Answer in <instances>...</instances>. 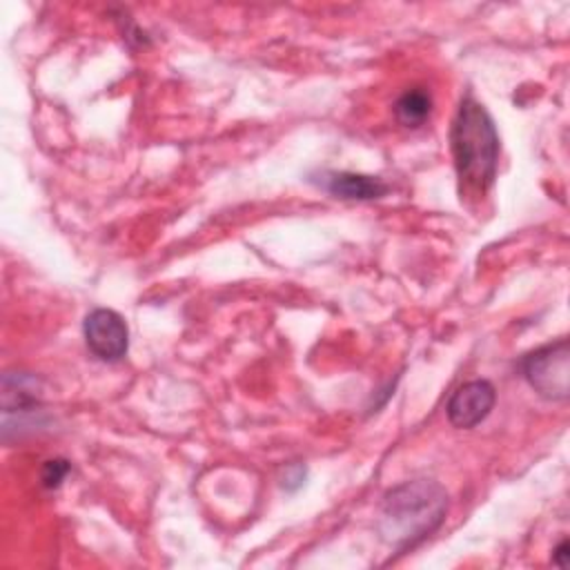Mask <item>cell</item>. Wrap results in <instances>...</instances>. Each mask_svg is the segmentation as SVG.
Returning a JSON list of instances; mask_svg holds the SVG:
<instances>
[{
    "label": "cell",
    "mask_w": 570,
    "mask_h": 570,
    "mask_svg": "<svg viewBox=\"0 0 570 570\" xmlns=\"http://www.w3.org/2000/svg\"><path fill=\"white\" fill-rule=\"evenodd\" d=\"M448 492L432 479H410L385 492L379 512L381 539L399 554L416 548L441 528Z\"/></svg>",
    "instance_id": "6da1fadb"
},
{
    "label": "cell",
    "mask_w": 570,
    "mask_h": 570,
    "mask_svg": "<svg viewBox=\"0 0 570 570\" xmlns=\"http://www.w3.org/2000/svg\"><path fill=\"white\" fill-rule=\"evenodd\" d=\"M450 142L459 180L465 189L483 194L497 176L499 134L488 109L472 96H465L456 109Z\"/></svg>",
    "instance_id": "7a4b0ae2"
},
{
    "label": "cell",
    "mask_w": 570,
    "mask_h": 570,
    "mask_svg": "<svg viewBox=\"0 0 570 570\" xmlns=\"http://www.w3.org/2000/svg\"><path fill=\"white\" fill-rule=\"evenodd\" d=\"M45 425L42 381L31 372H4L2 376V439L11 432L20 439Z\"/></svg>",
    "instance_id": "3957f363"
},
{
    "label": "cell",
    "mask_w": 570,
    "mask_h": 570,
    "mask_svg": "<svg viewBox=\"0 0 570 570\" xmlns=\"http://www.w3.org/2000/svg\"><path fill=\"white\" fill-rule=\"evenodd\" d=\"M521 372L528 385L548 401H566L570 390V343L559 338L546 343L521 358Z\"/></svg>",
    "instance_id": "277c9868"
},
{
    "label": "cell",
    "mask_w": 570,
    "mask_h": 570,
    "mask_svg": "<svg viewBox=\"0 0 570 570\" xmlns=\"http://www.w3.org/2000/svg\"><path fill=\"white\" fill-rule=\"evenodd\" d=\"M85 341L89 352L105 361V363H118L125 358L129 350V330L125 318L109 307H96L87 314L85 325Z\"/></svg>",
    "instance_id": "5b68a950"
},
{
    "label": "cell",
    "mask_w": 570,
    "mask_h": 570,
    "mask_svg": "<svg viewBox=\"0 0 570 570\" xmlns=\"http://www.w3.org/2000/svg\"><path fill=\"white\" fill-rule=\"evenodd\" d=\"M497 390L485 379H474L456 387L448 401V421L459 430H470L479 425L494 407Z\"/></svg>",
    "instance_id": "8992f818"
},
{
    "label": "cell",
    "mask_w": 570,
    "mask_h": 570,
    "mask_svg": "<svg viewBox=\"0 0 570 570\" xmlns=\"http://www.w3.org/2000/svg\"><path fill=\"white\" fill-rule=\"evenodd\" d=\"M318 185L336 198L345 200H374L387 194V185L376 176L354 171H325Z\"/></svg>",
    "instance_id": "52a82bcc"
},
{
    "label": "cell",
    "mask_w": 570,
    "mask_h": 570,
    "mask_svg": "<svg viewBox=\"0 0 570 570\" xmlns=\"http://www.w3.org/2000/svg\"><path fill=\"white\" fill-rule=\"evenodd\" d=\"M432 114V96L423 87L403 91L394 102V116L403 127H419Z\"/></svg>",
    "instance_id": "ba28073f"
},
{
    "label": "cell",
    "mask_w": 570,
    "mask_h": 570,
    "mask_svg": "<svg viewBox=\"0 0 570 570\" xmlns=\"http://www.w3.org/2000/svg\"><path fill=\"white\" fill-rule=\"evenodd\" d=\"M69 470H71V465L67 459H49V461H45V465L40 470V481L47 490H56L67 479Z\"/></svg>",
    "instance_id": "9c48e42d"
},
{
    "label": "cell",
    "mask_w": 570,
    "mask_h": 570,
    "mask_svg": "<svg viewBox=\"0 0 570 570\" xmlns=\"http://www.w3.org/2000/svg\"><path fill=\"white\" fill-rule=\"evenodd\" d=\"M305 479V468L303 465H289L283 474V488L285 490H296Z\"/></svg>",
    "instance_id": "30bf717a"
},
{
    "label": "cell",
    "mask_w": 570,
    "mask_h": 570,
    "mask_svg": "<svg viewBox=\"0 0 570 570\" xmlns=\"http://www.w3.org/2000/svg\"><path fill=\"white\" fill-rule=\"evenodd\" d=\"M568 557H570L568 539H561V541L557 543V548L552 550V563L559 566V568H566V566H568Z\"/></svg>",
    "instance_id": "8fae6325"
}]
</instances>
